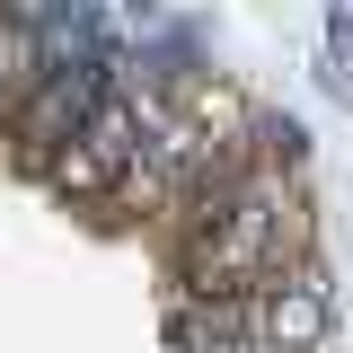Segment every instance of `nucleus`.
Segmentation results:
<instances>
[{"label": "nucleus", "instance_id": "7ed1b4c3", "mask_svg": "<svg viewBox=\"0 0 353 353\" xmlns=\"http://www.w3.org/2000/svg\"><path fill=\"white\" fill-rule=\"evenodd\" d=\"M239 345H265L256 292H230V301L168 292V353H239Z\"/></svg>", "mask_w": 353, "mask_h": 353}, {"label": "nucleus", "instance_id": "20e7f679", "mask_svg": "<svg viewBox=\"0 0 353 353\" xmlns=\"http://www.w3.org/2000/svg\"><path fill=\"white\" fill-rule=\"evenodd\" d=\"M239 353H274V345H239Z\"/></svg>", "mask_w": 353, "mask_h": 353}, {"label": "nucleus", "instance_id": "f03ea898", "mask_svg": "<svg viewBox=\"0 0 353 353\" xmlns=\"http://www.w3.org/2000/svg\"><path fill=\"white\" fill-rule=\"evenodd\" d=\"M256 318H265V345L274 353H318L336 336V283H327V256H301L283 283L256 292Z\"/></svg>", "mask_w": 353, "mask_h": 353}, {"label": "nucleus", "instance_id": "f257e3e1", "mask_svg": "<svg viewBox=\"0 0 353 353\" xmlns=\"http://www.w3.org/2000/svg\"><path fill=\"white\" fill-rule=\"evenodd\" d=\"M141 132H150V124H141V88L124 80L97 115H88V132L53 159V168H44V185H53V194H71V203H115V185H124L132 159H141Z\"/></svg>", "mask_w": 353, "mask_h": 353}]
</instances>
